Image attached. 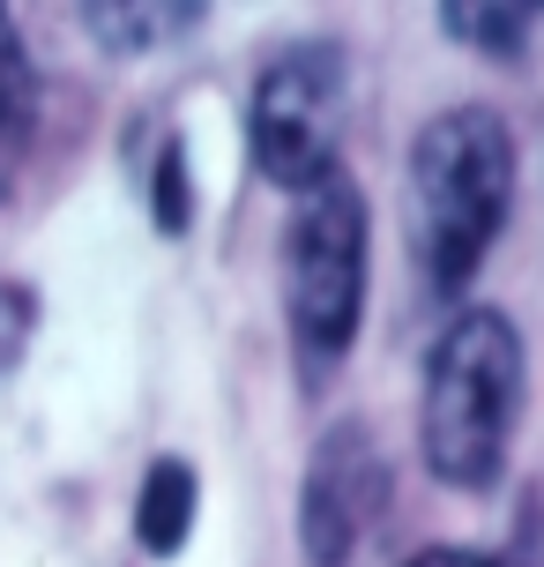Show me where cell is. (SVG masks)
I'll return each mask as SVG.
<instances>
[{
	"label": "cell",
	"instance_id": "cell-1",
	"mask_svg": "<svg viewBox=\"0 0 544 567\" xmlns=\"http://www.w3.org/2000/svg\"><path fill=\"white\" fill-rule=\"evenodd\" d=\"M515 209V135L492 105H448L410 142V261L432 299L470 291Z\"/></svg>",
	"mask_w": 544,
	"mask_h": 567
},
{
	"label": "cell",
	"instance_id": "cell-2",
	"mask_svg": "<svg viewBox=\"0 0 544 567\" xmlns=\"http://www.w3.org/2000/svg\"><path fill=\"white\" fill-rule=\"evenodd\" d=\"M522 396H530V359L500 307H462L426 351L418 381V455L440 485L485 493L515 449Z\"/></svg>",
	"mask_w": 544,
	"mask_h": 567
},
{
	"label": "cell",
	"instance_id": "cell-3",
	"mask_svg": "<svg viewBox=\"0 0 544 567\" xmlns=\"http://www.w3.org/2000/svg\"><path fill=\"white\" fill-rule=\"evenodd\" d=\"M366 195L344 172L291 202L284 225V321L299 351V381L321 389L351 359L358 313H366Z\"/></svg>",
	"mask_w": 544,
	"mask_h": 567
},
{
	"label": "cell",
	"instance_id": "cell-4",
	"mask_svg": "<svg viewBox=\"0 0 544 567\" xmlns=\"http://www.w3.org/2000/svg\"><path fill=\"white\" fill-rule=\"evenodd\" d=\"M344 113H351V53L336 38H291L254 75V105H247L254 172L269 187H284L291 202L314 195L321 179L344 172L336 165Z\"/></svg>",
	"mask_w": 544,
	"mask_h": 567
},
{
	"label": "cell",
	"instance_id": "cell-5",
	"mask_svg": "<svg viewBox=\"0 0 544 567\" xmlns=\"http://www.w3.org/2000/svg\"><path fill=\"white\" fill-rule=\"evenodd\" d=\"M388 508V463L373 449V433L358 419L321 433L306 485H299V553L306 567H351L358 545L373 538V523Z\"/></svg>",
	"mask_w": 544,
	"mask_h": 567
},
{
	"label": "cell",
	"instance_id": "cell-6",
	"mask_svg": "<svg viewBox=\"0 0 544 567\" xmlns=\"http://www.w3.org/2000/svg\"><path fill=\"white\" fill-rule=\"evenodd\" d=\"M209 23L201 0H83V30L105 53H157Z\"/></svg>",
	"mask_w": 544,
	"mask_h": 567
},
{
	"label": "cell",
	"instance_id": "cell-7",
	"mask_svg": "<svg viewBox=\"0 0 544 567\" xmlns=\"http://www.w3.org/2000/svg\"><path fill=\"white\" fill-rule=\"evenodd\" d=\"M195 508H201V478L187 455H157L143 471V493H135V538H143L149 560H172L179 545L195 538Z\"/></svg>",
	"mask_w": 544,
	"mask_h": 567
},
{
	"label": "cell",
	"instance_id": "cell-8",
	"mask_svg": "<svg viewBox=\"0 0 544 567\" xmlns=\"http://www.w3.org/2000/svg\"><path fill=\"white\" fill-rule=\"evenodd\" d=\"M432 23L448 30L456 45L485 60H522L530 53V30H537V8H485V0H448Z\"/></svg>",
	"mask_w": 544,
	"mask_h": 567
},
{
	"label": "cell",
	"instance_id": "cell-9",
	"mask_svg": "<svg viewBox=\"0 0 544 567\" xmlns=\"http://www.w3.org/2000/svg\"><path fill=\"white\" fill-rule=\"evenodd\" d=\"M149 217H157V231L165 239H179V231L195 225V179H187V142H165L157 150V165H149Z\"/></svg>",
	"mask_w": 544,
	"mask_h": 567
},
{
	"label": "cell",
	"instance_id": "cell-10",
	"mask_svg": "<svg viewBox=\"0 0 544 567\" xmlns=\"http://www.w3.org/2000/svg\"><path fill=\"white\" fill-rule=\"evenodd\" d=\"M30 329H38V299H30V284L0 277V373H15V359L30 351Z\"/></svg>",
	"mask_w": 544,
	"mask_h": 567
},
{
	"label": "cell",
	"instance_id": "cell-11",
	"mask_svg": "<svg viewBox=\"0 0 544 567\" xmlns=\"http://www.w3.org/2000/svg\"><path fill=\"white\" fill-rule=\"evenodd\" d=\"M478 567H544V508H537V493H522L515 538L500 545V553H478Z\"/></svg>",
	"mask_w": 544,
	"mask_h": 567
},
{
	"label": "cell",
	"instance_id": "cell-12",
	"mask_svg": "<svg viewBox=\"0 0 544 567\" xmlns=\"http://www.w3.org/2000/svg\"><path fill=\"white\" fill-rule=\"evenodd\" d=\"M410 567H478V553H462V545H426Z\"/></svg>",
	"mask_w": 544,
	"mask_h": 567
}]
</instances>
